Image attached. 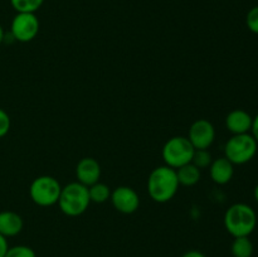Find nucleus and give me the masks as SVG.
<instances>
[{"instance_id":"1","label":"nucleus","mask_w":258,"mask_h":257,"mask_svg":"<svg viewBox=\"0 0 258 257\" xmlns=\"http://www.w3.org/2000/svg\"><path fill=\"white\" fill-rule=\"evenodd\" d=\"M179 189L175 169L161 165L154 169L148 179V193L156 203H168Z\"/></svg>"},{"instance_id":"2","label":"nucleus","mask_w":258,"mask_h":257,"mask_svg":"<svg viewBox=\"0 0 258 257\" xmlns=\"http://www.w3.org/2000/svg\"><path fill=\"white\" fill-rule=\"evenodd\" d=\"M257 214L251 206L236 203L224 213V227L234 237L249 236L256 229Z\"/></svg>"},{"instance_id":"3","label":"nucleus","mask_w":258,"mask_h":257,"mask_svg":"<svg viewBox=\"0 0 258 257\" xmlns=\"http://www.w3.org/2000/svg\"><path fill=\"white\" fill-rule=\"evenodd\" d=\"M91 204L88 186L80 181H73L62 186L58 206L60 211L68 217H78L85 213Z\"/></svg>"},{"instance_id":"4","label":"nucleus","mask_w":258,"mask_h":257,"mask_svg":"<svg viewBox=\"0 0 258 257\" xmlns=\"http://www.w3.org/2000/svg\"><path fill=\"white\" fill-rule=\"evenodd\" d=\"M258 143L251 133L232 135L224 146V156L233 165H242L256 156Z\"/></svg>"},{"instance_id":"5","label":"nucleus","mask_w":258,"mask_h":257,"mask_svg":"<svg viewBox=\"0 0 258 257\" xmlns=\"http://www.w3.org/2000/svg\"><path fill=\"white\" fill-rule=\"evenodd\" d=\"M194 146L185 136H173L163 146V155L165 165L178 169L185 164L191 163L194 154Z\"/></svg>"},{"instance_id":"6","label":"nucleus","mask_w":258,"mask_h":257,"mask_svg":"<svg viewBox=\"0 0 258 257\" xmlns=\"http://www.w3.org/2000/svg\"><path fill=\"white\" fill-rule=\"evenodd\" d=\"M62 185L50 175H40L32 181L29 196L32 201L39 207H52L58 203Z\"/></svg>"},{"instance_id":"7","label":"nucleus","mask_w":258,"mask_h":257,"mask_svg":"<svg viewBox=\"0 0 258 257\" xmlns=\"http://www.w3.org/2000/svg\"><path fill=\"white\" fill-rule=\"evenodd\" d=\"M39 27V19L35 13H17L12 20L10 32L15 40L28 43L37 37Z\"/></svg>"},{"instance_id":"8","label":"nucleus","mask_w":258,"mask_h":257,"mask_svg":"<svg viewBox=\"0 0 258 257\" xmlns=\"http://www.w3.org/2000/svg\"><path fill=\"white\" fill-rule=\"evenodd\" d=\"M111 202L115 209L123 214H133L140 207V197L135 189L127 185H121L111 191Z\"/></svg>"},{"instance_id":"9","label":"nucleus","mask_w":258,"mask_h":257,"mask_svg":"<svg viewBox=\"0 0 258 257\" xmlns=\"http://www.w3.org/2000/svg\"><path fill=\"white\" fill-rule=\"evenodd\" d=\"M188 139L194 149H208L216 139V128L211 121L199 118L191 123Z\"/></svg>"},{"instance_id":"10","label":"nucleus","mask_w":258,"mask_h":257,"mask_svg":"<svg viewBox=\"0 0 258 257\" xmlns=\"http://www.w3.org/2000/svg\"><path fill=\"white\" fill-rule=\"evenodd\" d=\"M76 176H77V181H80L83 185H92L100 181L101 165L96 159L90 158V156L82 158L76 166Z\"/></svg>"},{"instance_id":"11","label":"nucleus","mask_w":258,"mask_h":257,"mask_svg":"<svg viewBox=\"0 0 258 257\" xmlns=\"http://www.w3.org/2000/svg\"><path fill=\"white\" fill-rule=\"evenodd\" d=\"M253 117L247 111L237 108L231 111L226 117V127L232 135L251 133Z\"/></svg>"},{"instance_id":"12","label":"nucleus","mask_w":258,"mask_h":257,"mask_svg":"<svg viewBox=\"0 0 258 257\" xmlns=\"http://www.w3.org/2000/svg\"><path fill=\"white\" fill-rule=\"evenodd\" d=\"M209 174H211V178L214 183L224 185V184L229 183L233 178L234 165L226 156L217 158L209 165Z\"/></svg>"},{"instance_id":"13","label":"nucleus","mask_w":258,"mask_h":257,"mask_svg":"<svg viewBox=\"0 0 258 257\" xmlns=\"http://www.w3.org/2000/svg\"><path fill=\"white\" fill-rule=\"evenodd\" d=\"M24 222L18 213L12 211L0 212V234L5 238L15 237L23 231Z\"/></svg>"},{"instance_id":"14","label":"nucleus","mask_w":258,"mask_h":257,"mask_svg":"<svg viewBox=\"0 0 258 257\" xmlns=\"http://www.w3.org/2000/svg\"><path fill=\"white\" fill-rule=\"evenodd\" d=\"M176 178H178L179 185L193 186L201 180V169L197 168L194 164L188 163L180 168L175 169Z\"/></svg>"},{"instance_id":"15","label":"nucleus","mask_w":258,"mask_h":257,"mask_svg":"<svg viewBox=\"0 0 258 257\" xmlns=\"http://www.w3.org/2000/svg\"><path fill=\"white\" fill-rule=\"evenodd\" d=\"M253 243L249 236L234 237L231 246V252L233 257H252L253 254Z\"/></svg>"},{"instance_id":"16","label":"nucleus","mask_w":258,"mask_h":257,"mask_svg":"<svg viewBox=\"0 0 258 257\" xmlns=\"http://www.w3.org/2000/svg\"><path fill=\"white\" fill-rule=\"evenodd\" d=\"M88 194H90L91 203L102 204L111 198V189L107 184L97 181L88 186Z\"/></svg>"},{"instance_id":"17","label":"nucleus","mask_w":258,"mask_h":257,"mask_svg":"<svg viewBox=\"0 0 258 257\" xmlns=\"http://www.w3.org/2000/svg\"><path fill=\"white\" fill-rule=\"evenodd\" d=\"M44 0H10L13 9L17 13H35Z\"/></svg>"},{"instance_id":"18","label":"nucleus","mask_w":258,"mask_h":257,"mask_svg":"<svg viewBox=\"0 0 258 257\" xmlns=\"http://www.w3.org/2000/svg\"><path fill=\"white\" fill-rule=\"evenodd\" d=\"M213 159H212V154L209 153L208 149H196L191 158V164L197 166L198 169H206L209 168Z\"/></svg>"},{"instance_id":"19","label":"nucleus","mask_w":258,"mask_h":257,"mask_svg":"<svg viewBox=\"0 0 258 257\" xmlns=\"http://www.w3.org/2000/svg\"><path fill=\"white\" fill-rule=\"evenodd\" d=\"M4 257H37V254L32 247L18 244V246L9 247Z\"/></svg>"},{"instance_id":"20","label":"nucleus","mask_w":258,"mask_h":257,"mask_svg":"<svg viewBox=\"0 0 258 257\" xmlns=\"http://www.w3.org/2000/svg\"><path fill=\"white\" fill-rule=\"evenodd\" d=\"M247 28L254 34H258V5L251 8L246 15Z\"/></svg>"},{"instance_id":"21","label":"nucleus","mask_w":258,"mask_h":257,"mask_svg":"<svg viewBox=\"0 0 258 257\" xmlns=\"http://www.w3.org/2000/svg\"><path fill=\"white\" fill-rule=\"evenodd\" d=\"M12 126V121H10V116L8 115L7 111L0 108V138H4L10 130Z\"/></svg>"},{"instance_id":"22","label":"nucleus","mask_w":258,"mask_h":257,"mask_svg":"<svg viewBox=\"0 0 258 257\" xmlns=\"http://www.w3.org/2000/svg\"><path fill=\"white\" fill-rule=\"evenodd\" d=\"M8 248H9V244H8V239L4 236L0 234V257H4L7 253Z\"/></svg>"},{"instance_id":"23","label":"nucleus","mask_w":258,"mask_h":257,"mask_svg":"<svg viewBox=\"0 0 258 257\" xmlns=\"http://www.w3.org/2000/svg\"><path fill=\"white\" fill-rule=\"evenodd\" d=\"M251 134L256 141L258 143V113L253 117V121H252V128H251Z\"/></svg>"},{"instance_id":"24","label":"nucleus","mask_w":258,"mask_h":257,"mask_svg":"<svg viewBox=\"0 0 258 257\" xmlns=\"http://www.w3.org/2000/svg\"><path fill=\"white\" fill-rule=\"evenodd\" d=\"M181 257H207L206 254L202 253L201 251H197V249H190V251L185 252Z\"/></svg>"},{"instance_id":"25","label":"nucleus","mask_w":258,"mask_h":257,"mask_svg":"<svg viewBox=\"0 0 258 257\" xmlns=\"http://www.w3.org/2000/svg\"><path fill=\"white\" fill-rule=\"evenodd\" d=\"M4 37H5L4 29H3V27H2V25H0V44H2L3 40H4Z\"/></svg>"},{"instance_id":"26","label":"nucleus","mask_w":258,"mask_h":257,"mask_svg":"<svg viewBox=\"0 0 258 257\" xmlns=\"http://www.w3.org/2000/svg\"><path fill=\"white\" fill-rule=\"evenodd\" d=\"M253 197H254V199H256V202L258 203V184H257L256 188H254V190H253Z\"/></svg>"}]
</instances>
